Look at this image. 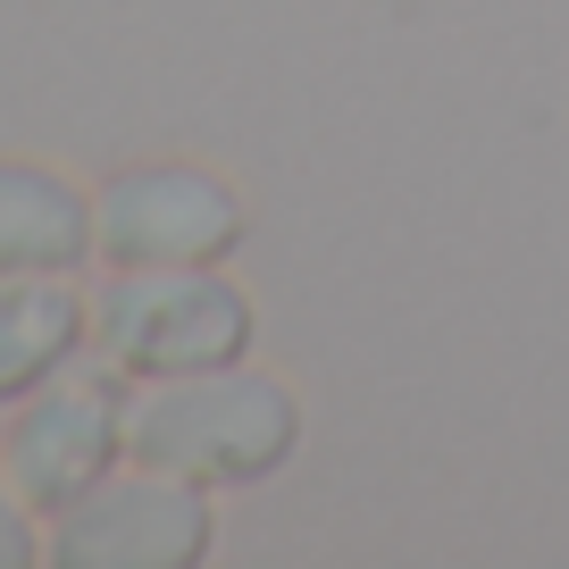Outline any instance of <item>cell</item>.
Segmentation results:
<instances>
[{"label":"cell","instance_id":"obj_5","mask_svg":"<svg viewBox=\"0 0 569 569\" xmlns=\"http://www.w3.org/2000/svg\"><path fill=\"white\" fill-rule=\"evenodd\" d=\"M126 445V402L109 377H59V386H34V402L9 427V486L26 495V511H68L92 486L109 478Z\"/></svg>","mask_w":569,"mask_h":569},{"label":"cell","instance_id":"obj_4","mask_svg":"<svg viewBox=\"0 0 569 569\" xmlns=\"http://www.w3.org/2000/svg\"><path fill=\"white\" fill-rule=\"evenodd\" d=\"M210 552V502L184 478H101L84 502L59 511V569H193Z\"/></svg>","mask_w":569,"mask_h":569},{"label":"cell","instance_id":"obj_6","mask_svg":"<svg viewBox=\"0 0 569 569\" xmlns=\"http://www.w3.org/2000/svg\"><path fill=\"white\" fill-rule=\"evenodd\" d=\"M92 251V210L51 168L0 160V277H68Z\"/></svg>","mask_w":569,"mask_h":569},{"label":"cell","instance_id":"obj_8","mask_svg":"<svg viewBox=\"0 0 569 569\" xmlns=\"http://www.w3.org/2000/svg\"><path fill=\"white\" fill-rule=\"evenodd\" d=\"M34 561V528H26V495L0 486V569H26Z\"/></svg>","mask_w":569,"mask_h":569},{"label":"cell","instance_id":"obj_3","mask_svg":"<svg viewBox=\"0 0 569 569\" xmlns=\"http://www.w3.org/2000/svg\"><path fill=\"white\" fill-rule=\"evenodd\" d=\"M109 268H210L243 243V201L201 168H126L92 210Z\"/></svg>","mask_w":569,"mask_h":569},{"label":"cell","instance_id":"obj_7","mask_svg":"<svg viewBox=\"0 0 569 569\" xmlns=\"http://www.w3.org/2000/svg\"><path fill=\"white\" fill-rule=\"evenodd\" d=\"M84 343V302L59 277H0V402L51 386Z\"/></svg>","mask_w":569,"mask_h":569},{"label":"cell","instance_id":"obj_2","mask_svg":"<svg viewBox=\"0 0 569 569\" xmlns=\"http://www.w3.org/2000/svg\"><path fill=\"white\" fill-rule=\"evenodd\" d=\"M92 336L126 377H201L251 352V302L210 268H118Z\"/></svg>","mask_w":569,"mask_h":569},{"label":"cell","instance_id":"obj_1","mask_svg":"<svg viewBox=\"0 0 569 569\" xmlns=\"http://www.w3.org/2000/svg\"><path fill=\"white\" fill-rule=\"evenodd\" d=\"M293 445H302V410L268 377H227V369L160 377V393H142L126 410V452L160 478L201 486V495L277 478Z\"/></svg>","mask_w":569,"mask_h":569}]
</instances>
